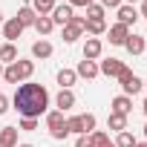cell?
Returning a JSON list of instances; mask_svg holds the SVG:
<instances>
[{"instance_id":"18","label":"cell","mask_w":147,"mask_h":147,"mask_svg":"<svg viewBox=\"0 0 147 147\" xmlns=\"http://www.w3.org/2000/svg\"><path fill=\"white\" fill-rule=\"evenodd\" d=\"M18 20H20V26H23V29H26V26H35L38 12H35L32 6H20V9H18Z\"/></svg>"},{"instance_id":"28","label":"cell","mask_w":147,"mask_h":147,"mask_svg":"<svg viewBox=\"0 0 147 147\" xmlns=\"http://www.w3.org/2000/svg\"><path fill=\"white\" fill-rule=\"evenodd\" d=\"M90 136H92L95 147H115V141H110V136H107V133H101V130H92Z\"/></svg>"},{"instance_id":"19","label":"cell","mask_w":147,"mask_h":147,"mask_svg":"<svg viewBox=\"0 0 147 147\" xmlns=\"http://www.w3.org/2000/svg\"><path fill=\"white\" fill-rule=\"evenodd\" d=\"M32 55H35V58H40V61L52 58V43H49V40H43V38H40V40H35V43H32Z\"/></svg>"},{"instance_id":"27","label":"cell","mask_w":147,"mask_h":147,"mask_svg":"<svg viewBox=\"0 0 147 147\" xmlns=\"http://www.w3.org/2000/svg\"><path fill=\"white\" fill-rule=\"evenodd\" d=\"M115 147H136V136L130 130H121L118 138H115Z\"/></svg>"},{"instance_id":"13","label":"cell","mask_w":147,"mask_h":147,"mask_svg":"<svg viewBox=\"0 0 147 147\" xmlns=\"http://www.w3.org/2000/svg\"><path fill=\"white\" fill-rule=\"evenodd\" d=\"M124 49H127L130 55H141V52L147 49V40H144L141 35H136V32H130V38L124 40Z\"/></svg>"},{"instance_id":"39","label":"cell","mask_w":147,"mask_h":147,"mask_svg":"<svg viewBox=\"0 0 147 147\" xmlns=\"http://www.w3.org/2000/svg\"><path fill=\"white\" fill-rule=\"evenodd\" d=\"M133 3H136V0H127V6H133Z\"/></svg>"},{"instance_id":"2","label":"cell","mask_w":147,"mask_h":147,"mask_svg":"<svg viewBox=\"0 0 147 147\" xmlns=\"http://www.w3.org/2000/svg\"><path fill=\"white\" fill-rule=\"evenodd\" d=\"M66 130L75 133V136H90V133L95 130V115H92V113L72 115V118H66Z\"/></svg>"},{"instance_id":"12","label":"cell","mask_w":147,"mask_h":147,"mask_svg":"<svg viewBox=\"0 0 147 147\" xmlns=\"http://www.w3.org/2000/svg\"><path fill=\"white\" fill-rule=\"evenodd\" d=\"M136 20H138V9L121 3V6H118V23H124V26L130 29V26H136Z\"/></svg>"},{"instance_id":"4","label":"cell","mask_w":147,"mask_h":147,"mask_svg":"<svg viewBox=\"0 0 147 147\" xmlns=\"http://www.w3.org/2000/svg\"><path fill=\"white\" fill-rule=\"evenodd\" d=\"M84 26H87V18H84V15H72V20H69L66 26H61V29H63V43H75V40L84 35Z\"/></svg>"},{"instance_id":"35","label":"cell","mask_w":147,"mask_h":147,"mask_svg":"<svg viewBox=\"0 0 147 147\" xmlns=\"http://www.w3.org/2000/svg\"><path fill=\"white\" fill-rule=\"evenodd\" d=\"M136 147H147V141H136Z\"/></svg>"},{"instance_id":"14","label":"cell","mask_w":147,"mask_h":147,"mask_svg":"<svg viewBox=\"0 0 147 147\" xmlns=\"http://www.w3.org/2000/svg\"><path fill=\"white\" fill-rule=\"evenodd\" d=\"M110 113L130 115V113H133V98H130V95H115V98H113V110H110Z\"/></svg>"},{"instance_id":"10","label":"cell","mask_w":147,"mask_h":147,"mask_svg":"<svg viewBox=\"0 0 147 147\" xmlns=\"http://www.w3.org/2000/svg\"><path fill=\"white\" fill-rule=\"evenodd\" d=\"M12 66H15V72H18V84L29 81V78H32V72H35V61H23V58H18Z\"/></svg>"},{"instance_id":"43","label":"cell","mask_w":147,"mask_h":147,"mask_svg":"<svg viewBox=\"0 0 147 147\" xmlns=\"http://www.w3.org/2000/svg\"><path fill=\"white\" fill-rule=\"evenodd\" d=\"M0 81H3V78H0ZM0 87H3V84H0Z\"/></svg>"},{"instance_id":"6","label":"cell","mask_w":147,"mask_h":147,"mask_svg":"<svg viewBox=\"0 0 147 147\" xmlns=\"http://www.w3.org/2000/svg\"><path fill=\"white\" fill-rule=\"evenodd\" d=\"M124 69H127V66H124V61H118V58H104V61L98 63V75H107V78H118Z\"/></svg>"},{"instance_id":"1","label":"cell","mask_w":147,"mask_h":147,"mask_svg":"<svg viewBox=\"0 0 147 147\" xmlns=\"http://www.w3.org/2000/svg\"><path fill=\"white\" fill-rule=\"evenodd\" d=\"M12 104H15V110H18L23 118H40V115L49 110V92H46V87L26 81V84H20V87L15 90Z\"/></svg>"},{"instance_id":"24","label":"cell","mask_w":147,"mask_h":147,"mask_svg":"<svg viewBox=\"0 0 147 147\" xmlns=\"http://www.w3.org/2000/svg\"><path fill=\"white\" fill-rule=\"evenodd\" d=\"M107 127H110V130H115V133L127 130V115H118V113H110V118H107Z\"/></svg>"},{"instance_id":"8","label":"cell","mask_w":147,"mask_h":147,"mask_svg":"<svg viewBox=\"0 0 147 147\" xmlns=\"http://www.w3.org/2000/svg\"><path fill=\"white\" fill-rule=\"evenodd\" d=\"M107 38H110V43H113V46H124V40L130 38V29H127L124 23H115V26H110V29H107Z\"/></svg>"},{"instance_id":"42","label":"cell","mask_w":147,"mask_h":147,"mask_svg":"<svg viewBox=\"0 0 147 147\" xmlns=\"http://www.w3.org/2000/svg\"><path fill=\"white\" fill-rule=\"evenodd\" d=\"M144 90H147V81H144Z\"/></svg>"},{"instance_id":"20","label":"cell","mask_w":147,"mask_h":147,"mask_svg":"<svg viewBox=\"0 0 147 147\" xmlns=\"http://www.w3.org/2000/svg\"><path fill=\"white\" fill-rule=\"evenodd\" d=\"M52 29H55L52 18H49V15H38V20H35V32H38L40 38H46V35H49Z\"/></svg>"},{"instance_id":"3","label":"cell","mask_w":147,"mask_h":147,"mask_svg":"<svg viewBox=\"0 0 147 147\" xmlns=\"http://www.w3.org/2000/svg\"><path fill=\"white\" fill-rule=\"evenodd\" d=\"M46 130H49V136H52V138H58V141H63V138L69 136V130H66V118H63V113H61V110L46 113Z\"/></svg>"},{"instance_id":"34","label":"cell","mask_w":147,"mask_h":147,"mask_svg":"<svg viewBox=\"0 0 147 147\" xmlns=\"http://www.w3.org/2000/svg\"><path fill=\"white\" fill-rule=\"evenodd\" d=\"M138 18H144V20H147V0H141V9H138Z\"/></svg>"},{"instance_id":"36","label":"cell","mask_w":147,"mask_h":147,"mask_svg":"<svg viewBox=\"0 0 147 147\" xmlns=\"http://www.w3.org/2000/svg\"><path fill=\"white\" fill-rule=\"evenodd\" d=\"M141 110H144V115H147V98H144V104H141Z\"/></svg>"},{"instance_id":"16","label":"cell","mask_w":147,"mask_h":147,"mask_svg":"<svg viewBox=\"0 0 147 147\" xmlns=\"http://www.w3.org/2000/svg\"><path fill=\"white\" fill-rule=\"evenodd\" d=\"M75 75H78V78H87V81L95 78V75H98V63H95V61H78Z\"/></svg>"},{"instance_id":"11","label":"cell","mask_w":147,"mask_h":147,"mask_svg":"<svg viewBox=\"0 0 147 147\" xmlns=\"http://www.w3.org/2000/svg\"><path fill=\"white\" fill-rule=\"evenodd\" d=\"M49 18H52L55 26H66V23L72 20V6H69V3H66V6H55Z\"/></svg>"},{"instance_id":"37","label":"cell","mask_w":147,"mask_h":147,"mask_svg":"<svg viewBox=\"0 0 147 147\" xmlns=\"http://www.w3.org/2000/svg\"><path fill=\"white\" fill-rule=\"evenodd\" d=\"M18 147H35V144H18Z\"/></svg>"},{"instance_id":"23","label":"cell","mask_w":147,"mask_h":147,"mask_svg":"<svg viewBox=\"0 0 147 147\" xmlns=\"http://www.w3.org/2000/svg\"><path fill=\"white\" fill-rule=\"evenodd\" d=\"M84 32H87L90 38H98V35H104V32H107V23H104V20H87Z\"/></svg>"},{"instance_id":"31","label":"cell","mask_w":147,"mask_h":147,"mask_svg":"<svg viewBox=\"0 0 147 147\" xmlns=\"http://www.w3.org/2000/svg\"><path fill=\"white\" fill-rule=\"evenodd\" d=\"M92 3H95V0H69V6H81V9H87Z\"/></svg>"},{"instance_id":"33","label":"cell","mask_w":147,"mask_h":147,"mask_svg":"<svg viewBox=\"0 0 147 147\" xmlns=\"http://www.w3.org/2000/svg\"><path fill=\"white\" fill-rule=\"evenodd\" d=\"M6 110H9V101H6V95H3V92H0V115H3Z\"/></svg>"},{"instance_id":"40","label":"cell","mask_w":147,"mask_h":147,"mask_svg":"<svg viewBox=\"0 0 147 147\" xmlns=\"http://www.w3.org/2000/svg\"><path fill=\"white\" fill-rule=\"evenodd\" d=\"M144 138H147V124H144Z\"/></svg>"},{"instance_id":"25","label":"cell","mask_w":147,"mask_h":147,"mask_svg":"<svg viewBox=\"0 0 147 147\" xmlns=\"http://www.w3.org/2000/svg\"><path fill=\"white\" fill-rule=\"evenodd\" d=\"M55 6H58L55 0H32V9H35L38 15H52Z\"/></svg>"},{"instance_id":"32","label":"cell","mask_w":147,"mask_h":147,"mask_svg":"<svg viewBox=\"0 0 147 147\" xmlns=\"http://www.w3.org/2000/svg\"><path fill=\"white\" fill-rule=\"evenodd\" d=\"M101 6H104V9H118L121 0H101Z\"/></svg>"},{"instance_id":"38","label":"cell","mask_w":147,"mask_h":147,"mask_svg":"<svg viewBox=\"0 0 147 147\" xmlns=\"http://www.w3.org/2000/svg\"><path fill=\"white\" fill-rule=\"evenodd\" d=\"M0 78H3V63H0Z\"/></svg>"},{"instance_id":"29","label":"cell","mask_w":147,"mask_h":147,"mask_svg":"<svg viewBox=\"0 0 147 147\" xmlns=\"http://www.w3.org/2000/svg\"><path fill=\"white\" fill-rule=\"evenodd\" d=\"M18 130H26V133L38 130V118H20V127H18Z\"/></svg>"},{"instance_id":"17","label":"cell","mask_w":147,"mask_h":147,"mask_svg":"<svg viewBox=\"0 0 147 147\" xmlns=\"http://www.w3.org/2000/svg\"><path fill=\"white\" fill-rule=\"evenodd\" d=\"M18 127H3L0 130V147H18Z\"/></svg>"},{"instance_id":"44","label":"cell","mask_w":147,"mask_h":147,"mask_svg":"<svg viewBox=\"0 0 147 147\" xmlns=\"http://www.w3.org/2000/svg\"><path fill=\"white\" fill-rule=\"evenodd\" d=\"M144 40H147V38H144Z\"/></svg>"},{"instance_id":"7","label":"cell","mask_w":147,"mask_h":147,"mask_svg":"<svg viewBox=\"0 0 147 147\" xmlns=\"http://www.w3.org/2000/svg\"><path fill=\"white\" fill-rule=\"evenodd\" d=\"M20 35H23V26H20V20H18V18H9V20H3V38H6L9 43H15Z\"/></svg>"},{"instance_id":"41","label":"cell","mask_w":147,"mask_h":147,"mask_svg":"<svg viewBox=\"0 0 147 147\" xmlns=\"http://www.w3.org/2000/svg\"><path fill=\"white\" fill-rule=\"evenodd\" d=\"M0 26H3V15H0Z\"/></svg>"},{"instance_id":"26","label":"cell","mask_w":147,"mask_h":147,"mask_svg":"<svg viewBox=\"0 0 147 147\" xmlns=\"http://www.w3.org/2000/svg\"><path fill=\"white\" fill-rule=\"evenodd\" d=\"M104 15H107V9H104L101 3H92V6H87V20H104Z\"/></svg>"},{"instance_id":"5","label":"cell","mask_w":147,"mask_h":147,"mask_svg":"<svg viewBox=\"0 0 147 147\" xmlns=\"http://www.w3.org/2000/svg\"><path fill=\"white\" fill-rule=\"evenodd\" d=\"M118 84H121L124 95H136V92H141V90H144V81L136 75L133 69H124V72H121V75H118Z\"/></svg>"},{"instance_id":"30","label":"cell","mask_w":147,"mask_h":147,"mask_svg":"<svg viewBox=\"0 0 147 147\" xmlns=\"http://www.w3.org/2000/svg\"><path fill=\"white\" fill-rule=\"evenodd\" d=\"M75 147H95V141H92V136H78Z\"/></svg>"},{"instance_id":"15","label":"cell","mask_w":147,"mask_h":147,"mask_svg":"<svg viewBox=\"0 0 147 147\" xmlns=\"http://www.w3.org/2000/svg\"><path fill=\"white\" fill-rule=\"evenodd\" d=\"M55 107H58L61 113L72 110V107H75V92H72V90H61V92H58V98H55Z\"/></svg>"},{"instance_id":"21","label":"cell","mask_w":147,"mask_h":147,"mask_svg":"<svg viewBox=\"0 0 147 147\" xmlns=\"http://www.w3.org/2000/svg\"><path fill=\"white\" fill-rule=\"evenodd\" d=\"M78 81V75H75V69H61L58 72V84H61V90H72V84Z\"/></svg>"},{"instance_id":"22","label":"cell","mask_w":147,"mask_h":147,"mask_svg":"<svg viewBox=\"0 0 147 147\" xmlns=\"http://www.w3.org/2000/svg\"><path fill=\"white\" fill-rule=\"evenodd\" d=\"M15 61H18L15 43H3V46H0V63H15Z\"/></svg>"},{"instance_id":"9","label":"cell","mask_w":147,"mask_h":147,"mask_svg":"<svg viewBox=\"0 0 147 147\" xmlns=\"http://www.w3.org/2000/svg\"><path fill=\"white\" fill-rule=\"evenodd\" d=\"M101 52H104L101 38H87V43H84V61H98Z\"/></svg>"}]
</instances>
